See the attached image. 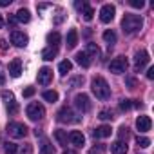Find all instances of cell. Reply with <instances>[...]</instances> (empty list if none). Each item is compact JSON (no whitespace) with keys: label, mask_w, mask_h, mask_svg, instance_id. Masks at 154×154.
I'll return each instance as SVG.
<instances>
[{"label":"cell","mask_w":154,"mask_h":154,"mask_svg":"<svg viewBox=\"0 0 154 154\" xmlns=\"http://www.w3.org/2000/svg\"><path fill=\"white\" fill-rule=\"evenodd\" d=\"M0 49H2V51L8 49V42H6V40H0Z\"/></svg>","instance_id":"7bdbcfd3"},{"label":"cell","mask_w":154,"mask_h":154,"mask_svg":"<svg viewBox=\"0 0 154 154\" xmlns=\"http://www.w3.org/2000/svg\"><path fill=\"white\" fill-rule=\"evenodd\" d=\"M56 120H58L60 123H72V122H78V118H74L72 109H69L67 105L62 107V109L56 112Z\"/></svg>","instance_id":"8992f818"},{"label":"cell","mask_w":154,"mask_h":154,"mask_svg":"<svg viewBox=\"0 0 154 154\" xmlns=\"http://www.w3.org/2000/svg\"><path fill=\"white\" fill-rule=\"evenodd\" d=\"M20 154H33V145H31V143H26V145L20 149Z\"/></svg>","instance_id":"e575fe53"},{"label":"cell","mask_w":154,"mask_h":154,"mask_svg":"<svg viewBox=\"0 0 154 154\" xmlns=\"http://www.w3.org/2000/svg\"><path fill=\"white\" fill-rule=\"evenodd\" d=\"M51 80H53V71H51L49 67H42V69L38 71V84L45 87V85L51 84Z\"/></svg>","instance_id":"8fae6325"},{"label":"cell","mask_w":154,"mask_h":154,"mask_svg":"<svg viewBox=\"0 0 154 154\" xmlns=\"http://www.w3.org/2000/svg\"><path fill=\"white\" fill-rule=\"evenodd\" d=\"M131 109H132V100H122L120 111H131Z\"/></svg>","instance_id":"d6a6232c"},{"label":"cell","mask_w":154,"mask_h":154,"mask_svg":"<svg viewBox=\"0 0 154 154\" xmlns=\"http://www.w3.org/2000/svg\"><path fill=\"white\" fill-rule=\"evenodd\" d=\"M26 112H27V118H29L31 122H40V120L45 116V109H44V105L38 103V102L29 103L27 109H26Z\"/></svg>","instance_id":"3957f363"},{"label":"cell","mask_w":154,"mask_h":154,"mask_svg":"<svg viewBox=\"0 0 154 154\" xmlns=\"http://www.w3.org/2000/svg\"><path fill=\"white\" fill-rule=\"evenodd\" d=\"M114 13H116L114 6L105 4V6L100 9V20H102L103 24H109V22H112V20H114Z\"/></svg>","instance_id":"ba28073f"},{"label":"cell","mask_w":154,"mask_h":154,"mask_svg":"<svg viewBox=\"0 0 154 154\" xmlns=\"http://www.w3.org/2000/svg\"><path fill=\"white\" fill-rule=\"evenodd\" d=\"M45 8H49V4H40L38 6V9H45Z\"/></svg>","instance_id":"f6af8a7d"},{"label":"cell","mask_w":154,"mask_h":154,"mask_svg":"<svg viewBox=\"0 0 154 154\" xmlns=\"http://www.w3.org/2000/svg\"><path fill=\"white\" fill-rule=\"evenodd\" d=\"M84 84V76H74L69 80V87H80Z\"/></svg>","instance_id":"4dcf8cb0"},{"label":"cell","mask_w":154,"mask_h":154,"mask_svg":"<svg viewBox=\"0 0 154 154\" xmlns=\"http://www.w3.org/2000/svg\"><path fill=\"white\" fill-rule=\"evenodd\" d=\"M35 94V87H27V89H24V98H31Z\"/></svg>","instance_id":"f35d334b"},{"label":"cell","mask_w":154,"mask_h":154,"mask_svg":"<svg viewBox=\"0 0 154 154\" xmlns=\"http://www.w3.org/2000/svg\"><path fill=\"white\" fill-rule=\"evenodd\" d=\"M8 71H9V74L13 76V78H18V76L22 74V60H20V58H15V60L8 65Z\"/></svg>","instance_id":"4fadbf2b"},{"label":"cell","mask_w":154,"mask_h":154,"mask_svg":"<svg viewBox=\"0 0 154 154\" xmlns=\"http://www.w3.org/2000/svg\"><path fill=\"white\" fill-rule=\"evenodd\" d=\"M103 40H105L107 44H114V42H116V33H114L112 29H107V31L103 33Z\"/></svg>","instance_id":"83f0119b"},{"label":"cell","mask_w":154,"mask_h":154,"mask_svg":"<svg viewBox=\"0 0 154 154\" xmlns=\"http://www.w3.org/2000/svg\"><path fill=\"white\" fill-rule=\"evenodd\" d=\"M63 18H65L63 11H62V9H58V17L54 18V24H56V26H58V24H62V22H63Z\"/></svg>","instance_id":"74e56055"},{"label":"cell","mask_w":154,"mask_h":154,"mask_svg":"<svg viewBox=\"0 0 154 154\" xmlns=\"http://www.w3.org/2000/svg\"><path fill=\"white\" fill-rule=\"evenodd\" d=\"M127 85H129L131 89H134V87H136V80H134V78H127Z\"/></svg>","instance_id":"b9f144b4"},{"label":"cell","mask_w":154,"mask_h":154,"mask_svg":"<svg viewBox=\"0 0 154 154\" xmlns=\"http://www.w3.org/2000/svg\"><path fill=\"white\" fill-rule=\"evenodd\" d=\"M67 138H69V141H71L72 145H76V147H82V145L85 143V136H84L80 131H72Z\"/></svg>","instance_id":"9a60e30c"},{"label":"cell","mask_w":154,"mask_h":154,"mask_svg":"<svg viewBox=\"0 0 154 154\" xmlns=\"http://www.w3.org/2000/svg\"><path fill=\"white\" fill-rule=\"evenodd\" d=\"M129 4H131L132 8H140V9H141V8L145 6V2H143V0H131Z\"/></svg>","instance_id":"8d00e7d4"},{"label":"cell","mask_w":154,"mask_h":154,"mask_svg":"<svg viewBox=\"0 0 154 154\" xmlns=\"http://www.w3.org/2000/svg\"><path fill=\"white\" fill-rule=\"evenodd\" d=\"M150 127H152V122H150L149 116H138V120H136V129H138L140 132H147V131H150Z\"/></svg>","instance_id":"5bb4252c"},{"label":"cell","mask_w":154,"mask_h":154,"mask_svg":"<svg viewBox=\"0 0 154 154\" xmlns=\"http://www.w3.org/2000/svg\"><path fill=\"white\" fill-rule=\"evenodd\" d=\"M87 6H89L87 2H76V4H74L76 9H84V8H87Z\"/></svg>","instance_id":"ab89813d"},{"label":"cell","mask_w":154,"mask_h":154,"mask_svg":"<svg viewBox=\"0 0 154 154\" xmlns=\"http://www.w3.org/2000/svg\"><path fill=\"white\" fill-rule=\"evenodd\" d=\"M74 105L78 107L82 112H87V111L91 109L89 96H87V94H84V93H82V94H76V96H74Z\"/></svg>","instance_id":"9c48e42d"},{"label":"cell","mask_w":154,"mask_h":154,"mask_svg":"<svg viewBox=\"0 0 154 154\" xmlns=\"http://www.w3.org/2000/svg\"><path fill=\"white\" fill-rule=\"evenodd\" d=\"M71 69H72V63H71L69 60H63V62H60V65H58V71H60V74H67Z\"/></svg>","instance_id":"484cf974"},{"label":"cell","mask_w":154,"mask_h":154,"mask_svg":"<svg viewBox=\"0 0 154 154\" xmlns=\"http://www.w3.org/2000/svg\"><path fill=\"white\" fill-rule=\"evenodd\" d=\"M63 154H76L74 150H63Z\"/></svg>","instance_id":"bcb514c9"},{"label":"cell","mask_w":154,"mask_h":154,"mask_svg":"<svg viewBox=\"0 0 154 154\" xmlns=\"http://www.w3.org/2000/svg\"><path fill=\"white\" fill-rule=\"evenodd\" d=\"M4 26V20H2V15H0V27H2Z\"/></svg>","instance_id":"7dc6e473"},{"label":"cell","mask_w":154,"mask_h":154,"mask_svg":"<svg viewBox=\"0 0 154 154\" xmlns=\"http://www.w3.org/2000/svg\"><path fill=\"white\" fill-rule=\"evenodd\" d=\"M6 132H8L11 138H17V140H20V138H24V136L27 134V127H26L24 123L11 122V123L6 127Z\"/></svg>","instance_id":"277c9868"},{"label":"cell","mask_w":154,"mask_h":154,"mask_svg":"<svg viewBox=\"0 0 154 154\" xmlns=\"http://www.w3.org/2000/svg\"><path fill=\"white\" fill-rule=\"evenodd\" d=\"M111 125H100L98 129H94V132H93V136L94 138H109L111 136Z\"/></svg>","instance_id":"e0dca14e"},{"label":"cell","mask_w":154,"mask_h":154,"mask_svg":"<svg viewBox=\"0 0 154 154\" xmlns=\"http://www.w3.org/2000/svg\"><path fill=\"white\" fill-rule=\"evenodd\" d=\"M147 78H149V80L154 78V67H149V69H147Z\"/></svg>","instance_id":"60d3db41"},{"label":"cell","mask_w":154,"mask_h":154,"mask_svg":"<svg viewBox=\"0 0 154 154\" xmlns=\"http://www.w3.org/2000/svg\"><path fill=\"white\" fill-rule=\"evenodd\" d=\"M127 58L125 56H118V58H114L111 63H109V71L112 72V74H122V72H125L127 71Z\"/></svg>","instance_id":"5b68a950"},{"label":"cell","mask_w":154,"mask_h":154,"mask_svg":"<svg viewBox=\"0 0 154 154\" xmlns=\"http://www.w3.org/2000/svg\"><path fill=\"white\" fill-rule=\"evenodd\" d=\"M42 96H44V100L49 102V103H54V102L58 100V93H56V91H45Z\"/></svg>","instance_id":"4316f807"},{"label":"cell","mask_w":154,"mask_h":154,"mask_svg":"<svg viewBox=\"0 0 154 154\" xmlns=\"http://www.w3.org/2000/svg\"><path fill=\"white\" fill-rule=\"evenodd\" d=\"M15 18H17V22H22V24H27L29 20H31V13H29V9H18L17 11V15H15Z\"/></svg>","instance_id":"ac0fdd59"},{"label":"cell","mask_w":154,"mask_h":154,"mask_svg":"<svg viewBox=\"0 0 154 154\" xmlns=\"http://www.w3.org/2000/svg\"><path fill=\"white\" fill-rule=\"evenodd\" d=\"M91 89H93V93H94V96H96L98 100H109V96H111V87H109L107 80L102 78V76L93 78Z\"/></svg>","instance_id":"7a4b0ae2"},{"label":"cell","mask_w":154,"mask_h":154,"mask_svg":"<svg viewBox=\"0 0 154 154\" xmlns=\"http://www.w3.org/2000/svg\"><path fill=\"white\" fill-rule=\"evenodd\" d=\"M11 42H13L17 47H26L27 42H29V38H27V35L22 33V31H13V33H11Z\"/></svg>","instance_id":"7c38bea8"},{"label":"cell","mask_w":154,"mask_h":154,"mask_svg":"<svg viewBox=\"0 0 154 154\" xmlns=\"http://www.w3.org/2000/svg\"><path fill=\"white\" fill-rule=\"evenodd\" d=\"M98 118L100 120H112V112L107 111V109H103V111H100V116Z\"/></svg>","instance_id":"836d02e7"},{"label":"cell","mask_w":154,"mask_h":154,"mask_svg":"<svg viewBox=\"0 0 154 154\" xmlns=\"http://www.w3.org/2000/svg\"><path fill=\"white\" fill-rule=\"evenodd\" d=\"M40 154H54V149H53V145H51V141L49 140H42V145H40Z\"/></svg>","instance_id":"603a6c76"},{"label":"cell","mask_w":154,"mask_h":154,"mask_svg":"<svg viewBox=\"0 0 154 154\" xmlns=\"http://www.w3.org/2000/svg\"><path fill=\"white\" fill-rule=\"evenodd\" d=\"M136 143H138V147L147 149V147L150 145V140H149V138H145V136H138V138H136Z\"/></svg>","instance_id":"f546056e"},{"label":"cell","mask_w":154,"mask_h":154,"mask_svg":"<svg viewBox=\"0 0 154 154\" xmlns=\"http://www.w3.org/2000/svg\"><path fill=\"white\" fill-rule=\"evenodd\" d=\"M84 53H85V54H87L89 58H96V56L100 54V49H98V45H96V44H93V42H89Z\"/></svg>","instance_id":"44dd1931"},{"label":"cell","mask_w":154,"mask_h":154,"mask_svg":"<svg viewBox=\"0 0 154 154\" xmlns=\"http://www.w3.org/2000/svg\"><path fill=\"white\" fill-rule=\"evenodd\" d=\"M4 152H6V154H17V152H18V149H17V145H15V143L8 141V143H6V147H4Z\"/></svg>","instance_id":"1f68e13d"},{"label":"cell","mask_w":154,"mask_h":154,"mask_svg":"<svg viewBox=\"0 0 154 154\" xmlns=\"http://www.w3.org/2000/svg\"><path fill=\"white\" fill-rule=\"evenodd\" d=\"M56 54H58V47L49 45L42 51V60H53V58H56Z\"/></svg>","instance_id":"ffe728a7"},{"label":"cell","mask_w":154,"mask_h":154,"mask_svg":"<svg viewBox=\"0 0 154 154\" xmlns=\"http://www.w3.org/2000/svg\"><path fill=\"white\" fill-rule=\"evenodd\" d=\"M82 15H84V20H93V15H94V9L91 8V6H87V8H84L82 9Z\"/></svg>","instance_id":"f1b7e54d"},{"label":"cell","mask_w":154,"mask_h":154,"mask_svg":"<svg viewBox=\"0 0 154 154\" xmlns=\"http://www.w3.org/2000/svg\"><path fill=\"white\" fill-rule=\"evenodd\" d=\"M149 62H150V58H149V53H147L145 49L138 51V53L134 54V71H143V67H145Z\"/></svg>","instance_id":"52a82bcc"},{"label":"cell","mask_w":154,"mask_h":154,"mask_svg":"<svg viewBox=\"0 0 154 154\" xmlns=\"http://www.w3.org/2000/svg\"><path fill=\"white\" fill-rule=\"evenodd\" d=\"M123 138H125V141L129 138V129L127 127H120V140H123Z\"/></svg>","instance_id":"d590c367"},{"label":"cell","mask_w":154,"mask_h":154,"mask_svg":"<svg viewBox=\"0 0 154 154\" xmlns=\"http://www.w3.org/2000/svg\"><path fill=\"white\" fill-rule=\"evenodd\" d=\"M76 44H78V31H76V29H71V31L67 33V47L72 49V47H76Z\"/></svg>","instance_id":"d6986e66"},{"label":"cell","mask_w":154,"mask_h":154,"mask_svg":"<svg viewBox=\"0 0 154 154\" xmlns=\"http://www.w3.org/2000/svg\"><path fill=\"white\" fill-rule=\"evenodd\" d=\"M47 44L53 45V47H56V45L60 44V33H56V31H54V33H49V35H47Z\"/></svg>","instance_id":"d4e9b609"},{"label":"cell","mask_w":154,"mask_h":154,"mask_svg":"<svg viewBox=\"0 0 154 154\" xmlns=\"http://www.w3.org/2000/svg\"><path fill=\"white\" fill-rule=\"evenodd\" d=\"M127 150H129V147H127V141H123V140H118L111 145L112 154H127Z\"/></svg>","instance_id":"2e32d148"},{"label":"cell","mask_w":154,"mask_h":154,"mask_svg":"<svg viewBox=\"0 0 154 154\" xmlns=\"http://www.w3.org/2000/svg\"><path fill=\"white\" fill-rule=\"evenodd\" d=\"M141 27H143V18H141L140 15L127 13V15L123 17V20H122V29H123V33H127V35H134V33H138Z\"/></svg>","instance_id":"6da1fadb"},{"label":"cell","mask_w":154,"mask_h":154,"mask_svg":"<svg viewBox=\"0 0 154 154\" xmlns=\"http://www.w3.org/2000/svg\"><path fill=\"white\" fill-rule=\"evenodd\" d=\"M54 138H56V141H58L62 147L67 145V140H69V138H67V132H65V131H54Z\"/></svg>","instance_id":"cb8c5ba5"},{"label":"cell","mask_w":154,"mask_h":154,"mask_svg":"<svg viewBox=\"0 0 154 154\" xmlns=\"http://www.w3.org/2000/svg\"><path fill=\"white\" fill-rule=\"evenodd\" d=\"M9 4H11V0H0V8H6Z\"/></svg>","instance_id":"ee69618b"},{"label":"cell","mask_w":154,"mask_h":154,"mask_svg":"<svg viewBox=\"0 0 154 154\" xmlns=\"http://www.w3.org/2000/svg\"><path fill=\"white\" fill-rule=\"evenodd\" d=\"M2 98H4V102H6V107H8L9 114H17V112H18V105H17V102H15L13 93L4 91V93H2Z\"/></svg>","instance_id":"30bf717a"},{"label":"cell","mask_w":154,"mask_h":154,"mask_svg":"<svg viewBox=\"0 0 154 154\" xmlns=\"http://www.w3.org/2000/svg\"><path fill=\"white\" fill-rule=\"evenodd\" d=\"M74 58H76V62H78L82 67H89V65H91V58H89V56H87L84 51L76 53V56H74Z\"/></svg>","instance_id":"7402d4cb"}]
</instances>
